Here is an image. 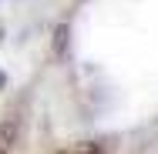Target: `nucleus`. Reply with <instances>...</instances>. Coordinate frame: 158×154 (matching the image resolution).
Wrapping results in <instances>:
<instances>
[{
	"instance_id": "2",
	"label": "nucleus",
	"mask_w": 158,
	"mask_h": 154,
	"mask_svg": "<svg viewBox=\"0 0 158 154\" xmlns=\"http://www.w3.org/2000/svg\"><path fill=\"white\" fill-rule=\"evenodd\" d=\"M84 154H101V151H98V148H91V151H84Z\"/></svg>"
},
{
	"instance_id": "1",
	"label": "nucleus",
	"mask_w": 158,
	"mask_h": 154,
	"mask_svg": "<svg viewBox=\"0 0 158 154\" xmlns=\"http://www.w3.org/2000/svg\"><path fill=\"white\" fill-rule=\"evenodd\" d=\"M17 131H20V121L10 114L0 121V154H10L14 151V141H17Z\"/></svg>"
}]
</instances>
